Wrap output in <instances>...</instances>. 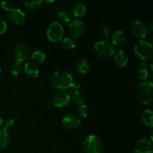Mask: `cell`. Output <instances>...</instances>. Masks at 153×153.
<instances>
[{
	"mask_svg": "<svg viewBox=\"0 0 153 153\" xmlns=\"http://www.w3.org/2000/svg\"><path fill=\"white\" fill-rule=\"evenodd\" d=\"M51 84L55 89L64 91L72 88L79 90L81 85L79 82L74 80L73 76L64 70H58L54 72L51 77Z\"/></svg>",
	"mask_w": 153,
	"mask_h": 153,
	"instance_id": "6da1fadb",
	"label": "cell"
},
{
	"mask_svg": "<svg viewBox=\"0 0 153 153\" xmlns=\"http://www.w3.org/2000/svg\"><path fill=\"white\" fill-rule=\"evenodd\" d=\"M82 146L85 153H103V142L97 134H90L85 137Z\"/></svg>",
	"mask_w": 153,
	"mask_h": 153,
	"instance_id": "7a4b0ae2",
	"label": "cell"
},
{
	"mask_svg": "<svg viewBox=\"0 0 153 153\" xmlns=\"http://www.w3.org/2000/svg\"><path fill=\"white\" fill-rule=\"evenodd\" d=\"M94 54L100 59L106 60L114 55V48L111 43L107 40H100L94 43L93 47Z\"/></svg>",
	"mask_w": 153,
	"mask_h": 153,
	"instance_id": "3957f363",
	"label": "cell"
},
{
	"mask_svg": "<svg viewBox=\"0 0 153 153\" xmlns=\"http://www.w3.org/2000/svg\"><path fill=\"white\" fill-rule=\"evenodd\" d=\"M137 97L140 102L149 105L153 100V85L151 82L140 83L137 87Z\"/></svg>",
	"mask_w": 153,
	"mask_h": 153,
	"instance_id": "277c9868",
	"label": "cell"
},
{
	"mask_svg": "<svg viewBox=\"0 0 153 153\" xmlns=\"http://www.w3.org/2000/svg\"><path fill=\"white\" fill-rule=\"evenodd\" d=\"M153 48L152 43L146 40H138L134 47V52L139 59L143 61L149 59L152 57Z\"/></svg>",
	"mask_w": 153,
	"mask_h": 153,
	"instance_id": "5b68a950",
	"label": "cell"
},
{
	"mask_svg": "<svg viewBox=\"0 0 153 153\" xmlns=\"http://www.w3.org/2000/svg\"><path fill=\"white\" fill-rule=\"evenodd\" d=\"M64 30L62 25L58 21H53L48 25L46 36L49 41L57 43L63 39Z\"/></svg>",
	"mask_w": 153,
	"mask_h": 153,
	"instance_id": "8992f818",
	"label": "cell"
},
{
	"mask_svg": "<svg viewBox=\"0 0 153 153\" xmlns=\"http://www.w3.org/2000/svg\"><path fill=\"white\" fill-rule=\"evenodd\" d=\"M130 30L134 36L140 38V40L147 36L149 34V25L144 21L133 20L130 24Z\"/></svg>",
	"mask_w": 153,
	"mask_h": 153,
	"instance_id": "52a82bcc",
	"label": "cell"
},
{
	"mask_svg": "<svg viewBox=\"0 0 153 153\" xmlns=\"http://www.w3.org/2000/svg\"><path fill=\"white\" fill-rule=\"evenodd\" d=\"M86 25L85 22L79 19L71 21L69 24V32L73 38L79 39L85 34Z\"/></svg>",
	"mask_w": 153,
	"mask_h": 153,
	"instance_id": "ba28073f",
	"label": "cell"
},
{
	"mask_svg": "<svg viewBox=\"0 0 153 153\" xmlns=\"http://www.w3.org/2000/svg\"><path fill=\"white\" fill-rule=\"evenodd\" d=\"M31 56L29 47L25 43H18L13 48V57L16 61L22 62L28 60Z\"/></svg>",
	"mask_w": 153,
	"mask_h": 153,
	"instance_id": "9c48e42d",
	"label": "cell"
},
{
	"mask_svg": "<svg viewBox=\"0 0 153 153\" xmlns=\"http://www.w3.org/2000/svg\"><path fill=\"white\" fill-rule=\"evenodd\" d=\"M82 120L78 115L70 114L66 115L62 119V125L65 128L69 130H74L80 126Z\"/></svg>",
	"mask_w": 153,
	"mask_h": 153,
	"instance_id": "30bf717a",
	"label": "cell"
},
{
	"mask_svg": "<svg viewBox=\"0 0 153 153\" xmlns=\"http://www.w3.org/2000/svg\"><path fill=\"white\" fill-rule=\"evenodd\" d=\"M134 153H152L153 146L151 140L147 138H140L137 140L134 147Z\"/></svg>",
	"mask_w": 153,
	"mask_h": 153,
	"instance_id": "8fae6325",
	"label": "cell"
},
{
	"mask_svg": "<svg viewBox=\"0 0 153 153\" xmlns=\"http://www.w3.org/2000/svg\"><path fill=\"white\" fill-rule=\"evenodd\" d=\"M70 101V94L64 91L56 93L52 97V104L57 108H63L67 105Z\"/></svg>",
	"mask_w": 153,
	"mask_h": 153,
	"instance_id": "7c38bea8",
	"label": "cell"
},
{
	"mask_svg": "<svg viewBox=\"0 0 153 153\" xmlns=\"http://www.w3.org/2000/svg\"><path fill=\"white\" fill-rule=\"evenodd\" d=\"M7 16H8L10 22L17 25H22L25 22V19H26L25 13L19 8H13V7L11 10L8 11Z\"/></svg>",
	"mask_w": 153,
	"mask_h": 153,
	"instance_id": "4fadbf2b",
	"label": "cell"
},
{
	"mask_svg": "<svg viewBox=\"0 0 153 153\" xmlns=\"http://www.w3.org/2000/svg\"><path fill=\"white\" fill-rule=\"evenodd\" d=\"M114 61L115 64L119 67H124L128 62V56L126 52L123 50H119L114 54Z\"/></svg>",
	"mask_w": 153,
	"mask_h": 153,
	"instance_id": "5bb4252c",
	"label": "cell"
},
{
	"mask_svg": "<svg viewBox=\"0 0 153 153\" xmlns=\"http://www.w3.org/2000/svg\"><path fill=\"white\" fill-rule=\"evenodd\" d=\"M126 41V34L122 30L115 31L111 34V44L114 46H122Z\"/></svg>",
	"mask_w": 153,
	"mask_h": 153,
	"instance_id": "9a60e30c",
	"label": "cell"
},
{
	"mask_svg": "<svg viewBox=\"0 0 153 153\" xmlns=\"http://www.w3.org/2000/svg\"><path fill=\"white\" fill-rule=\"evenodd\" d=\"M23 71L27 76L30 78H36L39 75V68L34 62L25 63L23 67Z\"/></svg>",
	"mask_w": 153,
	"mask_h": 153,
	"instance_id": "2e32d148",
	"label": "cell"
},
{
	"mask_svg": "<svg viewBox=\"0 0 153 153\" xmlns=\"http://www.w3.org/2000/svg\"><path fill=\"white\" fill-rule=\"evenodd\" d=\"M11 143V136L5 128H0V148L4 149L8 147Z\"/></svg>",
	"mask_w": 153,
	"mask_h": 153,
	"instance_id": "e0dca14e",
	"label": "cell"
},
{
	"mask_svg": "<svg viewBox=\"0 0 153 153\" xmlns=\"http://www.w3.org/2000/svg\"><path fill=\"white\" fill-rule=\"evenodd\" d=\"M76 69L77 72H79L81 74H86L89 72L91 64H90L89 61L86 58H80L78 60L76 63Z\"/></svg>",
	"mask_w": 153,
	"mask_h": 153,
	"instance_id": "ac0fdd59",
	"label": "cell"
},
{
	"mask_svg": "<svg viewBox=\"0 0 153 153\" xmlns=\"http://www.w3.org/2000/svg\"><path fill=\"white\" fill-rule=\"evenodd\" d=\"M140 120L146 126H153V112L150 109H145L140 114Z\"/></svg>",
	"mask_w": 153,
	"mask_h": 153,
	"instance_id": "d6986e66",
	"label": "cell"
},
{
	"mask_svg": "<svg viewBox=\"0 0 153 153\" xmlns=\"http://www.w3.org/2000/svg\"><path fill=\"white\" fill-rule=\"evenodd\" d=\"M149 65H148L147 63H146L145 61L142 62L141 64H139V66L137 67V76L138 77V79H146L149 77Z\"/></svg>",
	"mask_w": 153,
	"mask_h": 153,
	"instance_id": "ffe728a7",
	"label": "cell"
},
{
	"mask_svg": "<svg viewBox=\"0 0 153 153\" xmlns=\"http://www.w3.org/2000/svg\"><path fill=\"white\" fill-rule=\"evenodd\" d=\"M70 101L79 106L83 104L84 102H85V97H84L82 93L79 91V90H73L70 95Z\"/></svg>",
	"mask_w": 153,
	"mask_h": 153,
	"instance_id": "44dd1931",
	"label": "cell"
},
{
	"mask_svg": "<svg viewBox=\"0 0 153 153\" xmlns=\"http://www.w3.org/2000/svg\"><path fill=\"white\" fill-rule=\"evenodd\" d=\"M86 13V6L82 2H77L73 5L72 8V13L76 18L83 16Z\"/></svg>",
	"mask_w": 153,
	"mask_h": 153,
	"instance_id": "7402d4cb",
	"label": "cell"
},
{
	"mask_svg": "<svg viewBox=\"0 0 153 153\" xmlns=\"http://www.w3.org/2000/svg\"><path fill=\"white\" fill-rule=\"evenodd\" d=\"M23 4L25 7L30 11H37L41 7L43 4V1L41 0H37V1H23Z\"/></svg>",
	"mask_w": 153,
	"mask_h": 153,
	"instance_id": "603a6c76",
	"label": "cell"
},
{
	"mask_svg": "<svg viewBox=\"0 0 153 153\" xmlns=\"http://www.w3.org/2000/svg\"><path fill=\"white\" fill-rule=\"evenodd\" d=\"M31 58L32 61H34V64H41L45 61L46 58V55L43 51L42 50H35L31 53Z\"/></svg>",
	"mask_w": 153,
	"mask_h": 153,
	"instance_id": "cb8c5ba5",
	"label": "cell"
},
{
	"mask_svg": "<svg viewBox=\"0 0 153 153\" xmlns=\"http://www.w3.org/2000/svg\"><path fill=\"white\" fill-rule=\"evenodd\" d=\"M62 46L67 50H72L76 47V42L72 37H64L61 40Z\"/></svg>",
	"mask_w": 153,
	"mask_h": 153,
	"instance_id": "d4e9b609",
	"label": "cell"
},
{
	"mask_svg": "<svg viewBox=\"0 0 153 153\" xmlns=\"http://www.w3.org/2000/svg\"><path fill=\"white\" fill-rule=\"evenodd\" d=\"M58 19L59 20L60 23H69L71 22V18L69 13H67L65 10L60 11L58 13Z\"/></svg>",
	"mask_w": 153,
	"mask_h": 153,
	"instance_id": "484cf974",
	"label": "cell"
},
{
	"mask_svg": "<svg viewBox=\"0 0 153 153\" xmlns=\"http://www.w3.org/2000/svg\"><path fill=\"white\" fill-rule=\"evenodd\" d=\"M78 116L79 117H82V118H85L88 117V114H89V108H88V106L87 105L82 104L81 105L79 106L78 108Z\"/></svg>",
	"mask_w": 153,
	"mask_h": 153,
	"instance_id": "4316f807",
	"label": "cell"
},
{
	"mask_svg": "<svg viewBox=\"0 0 153 153\" xmlns=\"http://www.w3.org/2000/svg\"><path fill=\"white\" fill-rule=\"evenodd\" d=\"M21 70H22L21 63L18 62V61H15L10 67V71L11 73V74L13 75V76H17V75H19L20 73Z\"/></svg>",
	"mask_w": 153,
	"mask_h": 153,
	"instance_id": "83f0119b",
	"label": "cell"
},
{
	"mask_svg": "<svg viewBox=\"0 0 153 153\" xmlns=\"http://www.w3.org/2000/svg\"><path fill=\"white\" fill-rule=\"evenodd\" d=\"M102 33H103V37L105 39H108L111 37V29L108 25H103L102 27Z\"/></svg>",
	"mask_w": 153,
	"mask_h": 153,
	"instance_id": "f1b7e54d",
	"label": "cell"
},
{
	"mask_svg": "<svg viewBox=\"0 0 153 153\" xmlns=\"http://www.w3.org/2000/svg\"><path fill=\"white\" fill-rule=\"evenodd\" d=\"M13 125H14V120L13 119H11V118H10V119H7L4 121V127L3 128H5L6 130L8 131L9 129H11L13 128Z\"/></svg>",
	"mask_w": 153,
	"mask_h": 153,
	"instance_id": "f546056e",
	"label": "cell"
},
{
	"mask_svg": "<svg viewBox=\"0 0 153 153\" xmlns=\"http://www.w3.org/2000/svg\"><path fill=\"white\" fill-rule=\"evenodd\" d=\"M1 7H2V9L9 11V10H11L13 8L12 7V3L9 1H2L1 2Z\"/></svg>",
	"mask_w": 153,
	"mask_h": 153,
	"instance_id": "4dcf8cb0",
	"label": "cell"
},
{
	"mask_svg": "<svg viewBox=\"0 0 153 153\" xmlns=\"http://www.w3.org/2000/svg\"><path fill=\"white\" fill-rule=\"evenodd\" d=\"M7 28V25L5 21L0 17V34H4Z\"/></svg>",
	"mask_w": 153,
	"mask_h": 153,
	"instance_id": "1f68e13d",
	"label": "cell"
},
{
	"mask_svg": "<svg viewBox=\"0 0 153 153\" xmlns=\"http://www.w3.org/2000/svg\"><path fill=\"white\" fill-rule=\"evenodd\" d=\"M3 123H4V121H3L2 117H1L0 116V127H1V126L3 125Z\"/></svg>",
	"mask_w": 153,
	"mask_h": 153,
	"instance_id": "d6a6232c",
	"label": "cell"
},
{
	"mask_svg": "<svg viewBox=\"0 0 153 153\" xmlns=\"http://www.w3.org/2000/svg\"><path fill=\"white\" fill-rule=\"evenodd\" d=\"M45 2L46 3H52L53 2V1H46Z\"/></svg>",
	"mask_w": 153,
	"mask_h": 153,
	"instance_id": "836d02e7",
	"label": "cell"
},
{
	"mask_svg": "<svg viewBox=\"0 0 153 153\" xmlns=\"http://www.w3.org/2000/svg\"><path fill=\"white\" fill-rule=\"evenodd\" d=\"M1 67H0V73H1Z\"/></svg>",
	"mask_w": 153,
	"mask_h": 153,
	"instance_id": "e575fe53",
	"label": "cell"
}]
</instances>
